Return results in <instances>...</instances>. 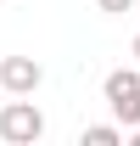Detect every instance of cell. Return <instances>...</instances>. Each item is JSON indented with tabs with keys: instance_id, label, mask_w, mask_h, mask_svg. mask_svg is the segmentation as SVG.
I'll return each mask as SVG.
<instances>
[{
	"instance_id": "cell-6",
	"label": "cell",
	"mask_w": 140,
	"mask_h": 146,
	"mask_svg": "<svg viewBox=\"0 0 140 146\" xmlns=\"http://www.w3.org/2000/svg\"><path fill=\"white\" fill-rule=\"evenodd\" d=\"M135 62H140V34H135Z\"/></svg>"
},
{
	"instance_id": "cell-2",
	"label": "cell",
	"mask_w": 140,
	"mask_h": 146,
	"mask_svg": "<svg viewBox=\"0 0 140 146\" xmlns=\"http://www.w3.org/2000/svg\"><path fill=\"white\" fill-rule=\"evenodd\" d=\"M39 135H45V112H39L28 96H17V101H6V107H0V141H11V146H34Z\"/></svg>"
},
{
	"instance_id": "cell-1",
	"label": "cell",
	"mask_w": 140,
	"mask_h": 146,
	"mask_svg": "<svg viewBox=\"0 0 140 146\" xmlns=\"http://www.w3.org/2000/svg\"><path fill=\"white\" fill-rule=\"evenodd\" d=\"M101 96H106V107H112V118L123 129H135L140 124V62L135 68H112L106 84H101Z\"/></svg>"
},
{
	"instance_id": "cell-4",
	"label": "cell",
	"mask_w": 140,
	"mask_h": 146,
	"mask_svg": "<svg viewBox=\"0 0 140 146\" xmlns=\"http://www.w3.org/2000/svg\"><path fill=\"white\" fill-rule=\"evenodd\" d=\"M84 146H123V129L118 124H90L84 129Z\"/></svg>"
},
{
	"instance_id": "cell-3",
	"label": "cell",
	"mask_w": 140,
	"mask_h": 146,
	"mask_svg": "<svg viewBox=\"0 0 140 146\" xmlns=\"http://www.w3.org/2000/svg\"><path fill=\"white\" fill-rule=\"evenodd\" d=\"M45 84V68H39L34 56H6L0 62V90L6 96H34Z\"/></svg>"
},
{
	"instance_id": "cell-5",
	"label": "cell",
	"mask_w": 140,
	"mask_h": 146,
	"mask_svg": "<svg viewBox=\"0 0 140 146\" xmlns=\"http://www.w3.org/2000/svg\"><path fill=\"white\" fill-rule=\"evenodd\" d=\"M95 6H101L106 17H123V11H129V6H140V0H95Z\"/></svg>"
}]
</instances>
